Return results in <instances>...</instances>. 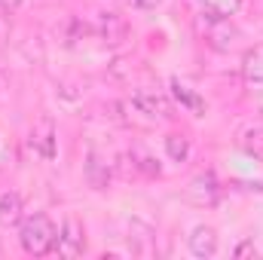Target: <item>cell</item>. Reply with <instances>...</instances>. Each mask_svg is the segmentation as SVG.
<instances>
[{
    "label": "cell",
    "mask_w": 263,
    "mask_h": 260,
    "mask_svg": "<svg viewBox=\"0 0 263 260\" xmlns=\"http://www.w3.org/2000/svg\"><path fill=\"white\" fill-rule=\"evenodd\" d=\"M22 220V196L15 190L0 196V227H15Z\"/></svg>",
    "instance_id": "obj_9"
},
{
    "label": "cell",
    "mask_w": 263,
    "mask_h": 260,
    "mask_svg": "<svg viewBox=\"0 0 263 260\" xmlns=\"http://www.w3.org/2000/svg\"><path fill=\"white\" fill-rule=\"evenodd\" d=\"M55 251H59L62 257H80V254L86 251V233H83V224H80L73 214H67L65 224H62V230H59Z\"/></svg>",
    "instance_id": "obj_3"
},
{
    "label": "cell",
    "mask_w": 263,
    "mask_h": 260,
    "mask_svg": "<svg viewBox=\"0 0 263 260\" xmlns=\"http://www.w3.org/2000/svg\"><path fill=\"white\" fill-rule=\"evenodd\" d=\"M202 15L208 18V31H205L208 46H211V49H217V52H227V49L239 40L236 25H233L230 18H217V15H208V12H202Z\"/></svg>",
    "instance_id": "obj_4"
},
{
    "label": "cell",
    "mask_w": 263,
    "mask_h": 260,
    "mask_svg": "<svg viewBox=\"0 0 263 260\" xmlns=\"http://www.w3.org/2000/svg\"><path fill=\"white\" fill-rule=\"evenodd\" d=\"M187 248L193 257H214L217 254V233L211 227H196L187 236Z\"/></svg>",
    "instance_id": "obj_7"
},
{
    "label": "cell",
    "mask_w": 263,
    "mask_h": 260,
    "mask_svg": "<svg viewBox=\"0 0 263 260\" xmlns=\"http://www.w3.org/2000/svg\"><path fill=\"white\" fill-rule=\"evenodd\" d=\"M242 77L251 86H263V43L245 52V59H242Z\"/></svg>",
    "instance_id": "obj_8"
},
{
    "label": "cell",
    "mask_w": 263,
    "mask_h": 260,
    "mask_svg": "<svg viewBox=\"0 0 263 260\" xmlns=\"http://www.w3.org/2000/svg\"><path fill=\"white\" fill-rule=\"evenodd\" d=\"M165 150H168V156L175 162H187V156H190V138L187 135H168L165 138Z\"/></svg>",
    "instance_id": "obj_14"
},
{
    "label": "cell",
    "mask_w": 263,
    "mask_h": 260,
    "mask_svg": "<svg viewBox=\"0 0 263 260\" xmlns=\"http://www.w3.org/2000/svg\"><path fill=\"white\" fill-rule=\"evenodd\" d=\"M175 92H178V98H181V101H184V104H190V107H202V104H199L196 98H193V95H190V92H187V89H184V86H181V83H178V80H175Z\"/></svg>",
    "instance_id": "obj_15"
},
{
    "label": "cell",
    "mask_w": 263,
    "mask_h": 260,
    "mask_svg": "<svg viewBox=\"0 0 263 260\" xmlns=\"http://www.w3.org/2000/svg\"><path fill=\"white\" fill-rule=\"evenodd\" d=\"M18 242H22V248H25L31 257H43V254L55 251L59 230H55V224H52L46 214H31V217L22 220Z\"/></svg>",
    "instance_id": "obj_1"
},
{
    "label": "cell",
    "mask_w": 263,
    "mask_h": 260,
    "mask_svg": "<svg viewBox=\"0 0 263 260\" xmlns=\"http://www.w3.org/2000/svg\"><path fill=\"white\" fill-rule=\"evenodd\" d=\"M199 3H202V9L208 15H217V18H230L242 6V0H199Z\"/></svg>",
    "instance_id": "obj_12"
},
{
    "label": "cell",
    "mask_w": 263,
    "mask_h": 260,
    "mask_svg": "<svg viewBox=\"0 0 263 260\" xmlns=\"http://www.w3.org/2000/svg\"><path fill=\"white\" fill-rule=\"evenodd\" d=\"M239 144H242V150L251 153L254 159H263V123L251 126V129L239 138Z\"/></svg>",
    "instance_id": "obj_11"
},
{
    "label": "cell",
    "mask_w": 263,
    "mask_h": 260,
    "mask_svg": "<svg viewBox=\"0 0 263 260\" xmlns=\"http://www.w3.org/2000/svg\"><path fill=\"white\" fill-rule=\"evenodd\" d=\"M18 6H22V0H0V9L3 12H15Z\"/></svg>",
    "instance_id": "obj_17"
},
{
    "label": "cell",
    "mask_w": 263,
    "mask_h": 260,
    "mask_svg": "<svg viewBox=\"0 0 263 260\" xmlns=\"http://www.w3.org/2000/svg\"><path fill=\"white\" fill-rule=\"evenodd\" d=\"M190 190H193V199H196V202H214V199H217V193H220V190H217L214 175H199L196 181H193V187H190Z\"/></svg>",
    "instance_id": "obj_10"
},
{
    "label": "cell",
    "mask_w": 263,
    "mask_h": 260,
    "mask_svg": "<svg viewBox=\"0 0 263 260\" xmlns=\"http://www.w3.org/2000/svg\"><path fill=\"white\" fill-rule=\"evenodd\" d=\"M92 34H98L104 43H123V40L129 37V25H126V18H120L117 12H98Z\"/></svg>",
    "instance_id": "obj_6"
},
{
    "label": "cell",
    "mask_w": 263,
    "mask_h": 260,
    "mask_svg": "<svg viewBox=\"0 0 263 260\" xmlns=\"http://www.w3.org/2000/svg\"><path fill=\"white\" fill-rule=\"evenodd\" d=\"M138 3H141V6H147V9H150V6H156V3H162V0H138Z\"/></svg>",
    "instance_id": "obj_19"
},
{
    "label": "cell",
    "mask_w": 263,
    "mask_h": 260,
    "mask_svg": "<svg viewBox=\"0 0 263 260\" xmlns=\"http://www.w3.org/2000/svg\"><path fill=\"white\" fill-rule=\"evenodd\" d=\"M129 159H132V169L144 172L147 178H156V175H159V162H156L147 150H138V147H135V150L129 153Z\"/></svg>",
    "instance_id": "obj_13"
},
{
    "label": "cell",
    "mask_w": 263,
    "mask_h": 260,
    "mask_svg": "<svg viewBox=\"0 0 263 260\" xmlns=\"http://www.w3.org/2000/svg\"><path fill=\"white\" fill-rule=\"evenodd\" d=\"M245 254H257V248H254L251 242H242V245L236 248V257H245Z\"/></svg>",
    "instance_id": "obj_16"
},
{
    "label": "cell",
    "mask_w": 263,
    "mask_h": 260,
    "mask_svg": "<svg viewBox=\"0 0 263 260\" xmlns=\"http://www.w3.org/2000/svg\"><path fill=\"white\" fill-rule=\"evenodd\" d=\"M129 104L138 114H147L150 120H172V117H175L172 101H168L159 89H138V92L132 95Z\"/></svg>",
    "instance_id": "obj_2"
},
{
    "label": "cell",
    "mask_w": 263,
    "mask_h": 260,
    "mask_svg": "<svg viewBox=\"0 0 263 260\" xmlns=\"http://www.w3.org/2000/svg\"><path fill=\"white\" fill-rule=\"evenodd\" d=\"M31 150L40 156V159H52L55 156V123L49 117H40L31 129V138H28Z\"/></svg>",
    "instance_id": "obj_5"
},
{
    "label": "cell",
    "mask_w": 263,
    "mask_h": 260,
    "mask_svg": "<svg viewBox=\"0 0 263 260\" xmlns=\"http://www.w3.org/2000/svg\"><path fill=\"white\" fill-rule=\"evenodd\" d=\"M9 34V25H6V18H3V9H0V40Z\"/></svg>",
    "instance_id": "obj_18"
}]
</instances>
